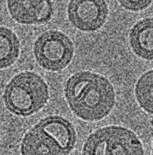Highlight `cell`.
Wrapping results in <instances>:
<instances>
[{
    "label": "cell",
    "mask_w": 153,
    "mask_h": 155,
    "mask_svg": "<svg viewBox=\"0 0 153 155\" xmlns=\"http://www.w3.org/2000/svg\"><path fill=\"white\" fill-rule=\"evenodd\" d=\"M65 95L71 110L88 121L107 116L115 101L114 87L108 79L89 71L74 74L66 82Z\"/></svg>",
    "instance_id": "1"
},
{
    "label": "cell",
    "mask_w": 153,
    "mask_h": 155,
    "mask_svg": "<svg viewBox=\"0 0 153 155\" xmlns=\"http://www.w3.org/2000/svg\"><path fill=\"white\" fill-rule=\"evenodd\" d=\"M49 97L48 86L35 72H24L15 76L6 86L5 98L8 107L20 116H28L44 106Z\"/></svg>",
    "instance_id": "2"
},
{
    "label": "cell",
    "mask_w": 153,
    "mask_h": 155,
    "mask_svg": "<svg viewBox=\"0 0 153 155\" xmlns=\"http://www.w3.org/2000/svg\"><path fill=\"white\" fill-rule=\"evenodd\" d=\"M82 155H144L136 134L124 127L109 126L93 132L86 140Z\"/></svg>",
    "instance_id": "3"
},
{
    "label": "cell",
    "mask_w": 153,
    "mask_h": 155,
    "mask_svg": "<svg viewBox=\"0 0 153 155\" xmlns=\"http://www.w3.org/2000/svg\"><path fill=\"white\" fill-rule=\"evenodd\" d=\"M73 43L64 33L57 30L46 31L38 37L34 46V56L38 64L50 71L66 68L73 58Z\"/></svg>",
    "instance_id": "4"
},
{
    "label": "cell",
    "mask_w": 153,
    "mask_h": 155,
    "mask_svg": "<svg viewBox=\"0 0 153 155\" xmlns=\"http://www.w3.org/2000/svg\"><path fill=\"white\" fill-rule=\"evenodd\" d=\"M109 9L104 1H71L67 7V15L71 24L81 31H93L103 26Z\"/></svg>",
    "instance_id": "5"
},
{
    "label": "cell",
    "mask_w": 153,
    "mask_h": 155,
    "mask_svg": "<svg viewBox=\"0 0 153 155\" xmlns=\"http://www.w3.org/2000/svg\"><path fill=\"white\" fill-rule=\"evenodd\" d=\"M50 1H8L7 8L10 15L19 23L39 25L48 22L53 12Z\"/></svg>",
    "instance_id": "6"
},
{
    "label": "cell",
    "mask_w": 153,
    "mask_h": 155,
    "mask_svg": "<svg viewBox=\"0 0 153 155\" xmlns=\"http://www.w3.org/2000/svg\"><path fill=\"white\" fill-rule=\"evenodd\" d=\"M21 152L22 155H69L70 153L38 124L25 134Z\"/></svg>",
    "instance_id": "7"
},
{
    "label": "cell",
    "mask_w": 153,
    "mask_h": 155,
    "mask_svg": "<svg viewBox=\"0 0 153 155\" xmlns=\"http://www.w3.org/2000/svg\"><path fill=\"white\" fill-rule=\"evenodd\" d=\"M152 18H146L136 22L130 31L129 40L131 49L139 58L153 59Z\"/></svg>",
    "instance_id": "8"
},
{
    "label": "cell",
    "mask_w": 153,
    "mask_h": 155,
    "mask_svg": "<svg viewBox=\"0 0 153 155\" xmlns=\"http://www.w3.org/2000/svg\"><path fill=\"white\" fill-rule=\"evenodd\" d=\"M65 148L71 152L76 140V132L69 122L62 117H51L38 124Z\"/></svg>",
    "instance_id": "9"
},
{
    "label": "cell",
    "mask_w": 153,
    "mask_h": 155,
    "mask_svg": "<svg viewBox=\"0 0 153 155\" xmlns=\"http://www.w3.org/2000/svg\"><path fill=\"white\" fill-rule=\"evenodd\" d=\"M20 49L16 34L11 29L0 26V70L8 68L16 62Z\"/></svg>",
    "instance_id": "10"
},
{
    "label": "cell",
    "mask_w": 153,
    "mask_h": 155,
    "mask_svg": "<svg viewBox=\"0 0 153 155\" xmlns=\"http://www.w3.org/2000/svg\"><path fill=\"white\" fill-rule=\"evenodd\" d=\"M152 70L144 73L139 79L135 87V94L141 107L148 114L153 112Z\"/></svg>",
    "instance_id": "11"
},
{
    "label": "cell",
    "mask_w": 153,
    "mask_h": 155,
    "mask_svg": "<svg viewBox=\"0 0 153 155\" xmlns=\"http://www.w3.org/2000/svg\"><path fill=\"white\" fill-rule=\"evenodd\" d=\"M118 2L122 7L127 11L138 12L151 5L153 1H120Z\"/></svg>",
    "instance_id": "12"
}]
</instances>
